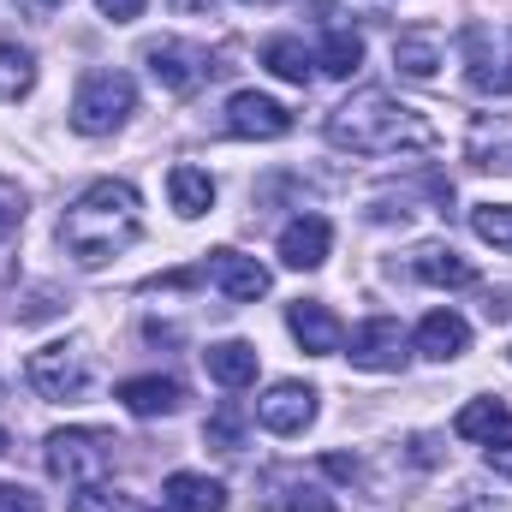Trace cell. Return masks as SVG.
<instances>
[{"mask_svg":"<svg viewBox=\"0 0 512 512\" xmlns=\"http://www.w3.org/2000/svg\"><path fill=\"white\" fill-rule=\"evenodd\" d=\"M137 233H143V197L126 179H90L60 215V245L78 268L114 262L120 251L137 245Z\"/></svg>","mask_w":512,"mask_h":512,"instance_id":"1","label":"cell"},{"mask_svg":"<svg viewBox=\"0 0 512 512\" xmlns=\"http://www.w3.org/2000/svg\"><path fill=\"white\" fill-rule=\"evenodd\" d=\"M328 143L352 155H399V149H429L435 120L411 102H393L387 90H358L328 114Z\"/></svg>","mask_w":512,"mask_h":512,"instance_id":"2","label":"cell"},{"mask_svg":"<svg viewBox=\"0 0 512 512\" xmlns=\"http://www.w3.org/2000/svg\"><path fill=\"white\" fill-rule=\"evenodd\" d=\"M114 435L108 429H54L48 435V447H42V465H48V477L54 483H66V489H90V483H108V471H114Z\"/></svg>","mask_w":512,"mask_h":512,"instance_id":"3","label":"cell"},{"mask_svg":"<svg viewBox=\"0 0 512 512\" xmlns=\"http://www.w3.org/2000/svg\"><path fill=\"white\" fill-rule=\"evenodd\" d=\"M137 114V84H131L126 72H114V66H102V72H90L84 84H78V96H72V131L78 137H108V131H120Z\"/></svg>","mask_w":512,"mask_h":512,"instance_id":"4","label":"cell"},{"mask_svg":"<svg viewBox=\"0 0 512 512\" xmlns=\"http://www.w3.org/2000/svg\"><path fill=\"white\" fill-rule=\"evenodd\" d=\"M24 382L36 387L42 399H78L84 387H90V352H84V340H48V346H36L30 358H24Z\"/></svg>","mask_w":512,"mask_h":512,"instance_id":"5","label":"cell"},{"mask_svg":"<svg viewBox=\"0 0 512 512\" xmlns=\"http://www.w3.org/2000/svg\"><path fill=\"white\" fill-rule=\"evenodd\" d=\"M143 66H149V78L167 90V96H191V90H203L209 84V48H197V42H149L143 48Z\"/></svg>","mask_w":512,"mask_h":512,"instance_id":"6","label":"cell"},{"mask_svg":"<svg viewBox=\"0 0 512 512\" xmlns=\"http://www.w3.org/2000/svg\"><path fill=\"white\" fill-rule=\"evenodd\" d=\"M405 328L393 322V316H370V322H358L352 328V364L358 370H370V376H393V370H405Z\"/></svg>","mask_w":512,"mask_h":512,"instance_id":"7","label":"cell"},{"mask_svg":"<svg viewBox=\"0 0 512 512\" xmlns=\"http://www.w3.org/2000/svg\"><path fill=\"white\" fill-rule=\"evenodd\" d=\"M256 423L268 435H304L316 423V387L310 382H274L256 399Z\"/></svg>","mask_w":512,"mask_h":512,"instance_id":"8","label":"cell"},{"mask_svg":"<svg viewBox=\"0 0 512 512\" xmlns=\"http://www.w3.org/2000/svg\"><path fill=\"white\" fill-rule=\"evenodd\" d=\"M227 131L233 137H256V143H274V137L292 131V108L274 102V96H262V90H239L227 102Z\"/></svg>","mask_w":512,"mask_h":512,"instance_id":"9","label":"cell"},{"mask_svg":"<svg viewBox=\"0 0 512 512\" xmlns=\"http://www.w3.org/2000/svg\"><path fill=\"white\" fill-rule=\"evenodd\" d=\"M203 274H209V280H215V292H221V298H233V304H256V298L274 286V274H268L256 256H245V251H209Z\"/></svg>","mask_w":512,"mask_h":512,"instance_id":"10","label":"cell"},{"mask_svg":"<svg viewBox=\"0 0 512 512\" xmlns=\"http://www.w3.org/2000/svg\"><path fill=\"white\" fill-rule=\"evenodd\" d=\"M286 328H292V340H298L310 358H334V352L346 346V328H340V316H334L322 298H298V304L286 310Z\"/></svg>","mask_w":512,"mask_h":512,"instance_id":"11","label":"cell"},{"mask_svg":"<svg viewBox=\"0 0 512 512\" xmlns=\"http://www.w3.org/2000/svg\"><path fill=\"white\" fill-rule=\"evenodd\" d=\"M328 251H334V227L322 221V215H298V221H286L280 227V262L286 268H322L328 262Z\"/></svg>","mask_w":512,"mask_h":512,"instance_id":"12","label":"cell"},{"mask_svg":"<svg viewBox=\"0 0 512 512\" xmlns=\"http://www.w3.org/2000/svg\"><path fill=\"white\" fill-rule=\"evenodd\" d=\"M423 358H435V364H453V358H465L471 352V322L459 316V310H429L423 322H417V340H411Z\"/></svg>","mask_w":512,"mask_h":512,"instance_id":"13","label":"cell"},{"mask_svg":"<svg viewBox=\"0 0 512 512\" xmlns=\"http://www.w3.org/2000/svg\"><path fill=\"white\" fill-rule=\"evenodd\" d=\"M256 364H262V352H256L251 340H215V346L203 352V370H209V382L227 387V393L251 387V382H256Z\"/></svg>","mask_w":512,"mask_h":512,"instance_id":"14","label":"cell"},{"mask_svg":"<svg viewBox=\"0 0 512 512\" xmlns=\"http://www.w3.org/2000/svg\"><path fill=\"white\" fill-rule=\"evenodd\" d=\"M453 435H459V441H477V447L507 441V435H512V405H507V399H471V405H459Z\"/></svg>","mask_w":512,"mask_h":512,"instance_id":"15","label":"cell"},{"mask_svg":"<svg viewBox=\"0 0 512 512\" xmlns=\"http://www.w3.org/2000/svg\"><path fill=\"white\" fill-rule=\"evenodd\" d=\"M114 399L126 405L131 417H173L179 399H185V387L173 382V376H131V382H120Z\"/></svg>","mask_w":512,"mask_h":512,"instance_id":"16","label":"cell"},{"mask_svg":"<svg viewBox=\"0 0 512 512\" xmlns=\"http://www.w3.org/2000/svg\"><path fill=\"white\" fill-rule=\"evenodd\" d=\"M161 501L179 512H221L227 507V483H215V477H203V471H173L167 483H161Z\"/></svg>","mask_w":512,"mask_h":512,"instance_id":"17","label":"cell"},{"mask_svg":"<svg viewBox=\"0 0 512 512\" xmlns=\"http://www.w3.org/2000/svg\"><path fill=\"white\" fill-rule=\"evenodd\" d=\"M393 66L405 72V78H435L441 72V36L435 30H399L393 36Z\"/></svg>","mask_w":512,"mask_h":512,"instance_id":"18","label":"cell"},{"mask_svg":"<svg viewBox=\"0 0 512 512\" xmlns=\"http://www.w3.org/2000/svg\"><path fill=\"white\" fill-rule=\"evenodd\" d=\"M167 197H173V209H179L185 221H197V215L215 209V179H209L203 167H173V173H167Z\"/></svg>","mask_w":512,"mask_h":512,"instance_id":"19","label":"cell"},{"mask_svg":"<svg viewBox=\"0 0 512 512\" xmlns=\"http://www.w3.org/2000/svg\"><path fill=\"white\" fill-rule=\"evenodd\" d=\"M411 268H417V280H429V286H477V262H465V256L447 251V245H423Z\"/></svg>","mask_w":512,"mask_h":512,"instance_id":"20","label":"cell"},{"mask_svg":"<svg viewBox=\"0 0 512 512\" xmlns=\"http://www.w3.org/2000/svg\"><path fill=\"white\" fill-rule=\"evenodd\" d=\"M30 84H36V54L18 36H0V102L30 96Z\"/></svg>","mask_w":512,"mask_h":512,"instance_id":"21","label":"cell"},{"mask_svg":"<svg viewBox=\"0 0 512 512\" xmlns=\"http://www.w3.org/2000/svg\"><path fill=\"white\" fill-rule=\"evenodd\" d=\"M262 66L274 72V78H286V84H310V54H304V42L298 36H268L262 42Z\"/></svg>","mask_w":512,"mask_h":512,"instance_id":"22","label":"cell"},{"mask_svg":"<svg viewBox=\"0 0 512 512\" xmlns=\"http://www.w3.org/2000/svg\"><path fill=\"white\" fill-rule=\"evenodd\" d=\"M316 66H322L328 78H352V72L364 66V36H358V30H328Z\"/></svg>","mask_w":512,"mask_h":512,"instance_id":"23","label":"cell"},{"mask_svg":"<svg viewBox=\"0 0 512 512\" xmlns=\"http://www.w3.org/2000/svg\"><path fill=\"white\" fill-rule=\"evenodd\" d=\"M203 441H209L215 453H239V447H245V405H239V399H221V405L209 411V423H203Z\"/></svg>","mask_w":512,"mask_h":512,"instance_id":"24","label":"cell"},{"mask_svg":"<svg viewBox=\"0 0 512 512\" xmlns=\"http://www.w3.org/2000/svg\"><path fill=\"white\" fill-rule=\"evenodd\" d=\"M471 233L483 245H495V251L512 256V203H477L471 209Z\"/></svg>","mask_w":512,"mask_h":512,"instance_id":"25","label":"cell"},{"mask_svg":"<svg viewBox=\"0 0 512 512\" xmlns=\"http://www.w3.org/2000/svg\"><path fill=\"white\" fill-rule=\"evenodd\" d=\"M274 512H334V501H328L316 483L286 477V483H280V495H274Z\"/></svg>","mask_w":512,"mask_h":512,"instance_id":"26","label":"cell"},{"mask_svg":"<svg viewBox=\"0 0 512 512\" xmlns=\"http://www.w3.org/2000/svg\"><path fill=\"white\" fill-rule=\"evenodd\" d=\"M72 512H131V501L126 495H114L108 483H90V489L72 495Z\"/></svg>","mask_w":512,"mask_h":512,"instance_id":"27","label":"cell"},{"mask_svg":"<svg viewBox=\"0 0 512 512\" xmlns=\"http://www.w3.org/2000/svg\"><path fill=\"white\" fill-rule=\"evenodd\" d=\"M24 221V185H12V179H0V239L12 233Z\"/></svg>","mask_w":512,"mask_h":512,"instance_id":"28","label":"cell"},{"mask_svg":"<svg viewBox=\"0 0 512 512\" xmlns=\"http://www.w3.org/2000/svg\"><path fill=\"white\" fill-rule=\"evenodd\" d=\"M0 512H42V495L24 483H0Z\"/></svg>","mask_w":512,"mask_h":512,"instance_id":"29","label":"cell"},{"mask_svg":"<svg viewBox=\"0 0 512 512\" xmlns=\"http://www.w3.org/2000/svg\"><path fill=\"white\" fill-rule=\"evenodd\" d=\"M143 6H149V0H96V12H102V18H114V24L143 18Z\"/></svg>","mask_w":512,"mask_h":512,"instance_id":"30","label":"cell"},{"mask_svg":"<svg viewBox=\"0 0 512 512\" xmlns=\"http://www.w3.org/2000/svg\"><path fill=\"white\" fill-rule=\"evenodd\" d=\"M489 453V465L501 471V477H512V441H495V447H483Z\"/></svg>","mask_w":512,"mask_h":512,"instance_id":"31","label":"cell"},{"mask_svg":"<svg viewBox=\"0 0 512 512\" xmlns=\"http://www.w3.org/2000/svg\"><path fill=\"white\" fill-rule=\"evenodd\" d=\"M18 6H30V12H36V18H54V12H60V6H66V0H18Z\"/></svg>","mask_w":512,"mask_h":512,"instance_id":"32","label":"cell"},{"mask_svg":"<svg viewBox=\"0 0 512 512\" xmlns=\"http://www.w3.org/2000/svg\"><path fill=\"white\" fill-rule=\"evenodd\" d=\"M501 90H512V66H507V72H501Z\"/></svg>","mask_w":512,"mask_h":512,"instance_id":"33","label":"cell"},{"mask_svg":"<svg viewBox=\"0 0 512 512\" xmlns=\"http://www.w3.org/2000/svg\"><path fill=\"white\" fill-rule=\"evenodd\" d=\"M6 447H12V435H6V429H0V453H6Z\"/></svg>","mask_w":512,"mask_h":512,"instance_id":"34","label":"cell"},{"mask_svg":"<svg viewBox=\"0 0 512 512\" xmlns=\"http://www.w3.org/2000/svg\"><path fill=\"white\" fill-rule=\"evenodd\" d=\"M245 6H274V0H245Z\"/></svg>","mask_w":512,"mask_h":512,"instance_id":"35","label":"cell"},{"mask_svg":"<svg viewBox=\"0 0 512 512\" xmlns=\"http://www.w3.org/2000/svg\"><path fill=\"white\" fill-rule=\"evenodd\" d=\"M155 512H179V507H155Z\"/></svg>","mask_w":512,"mask_h":512,"instance_id":"36","label":"cell"},{"mask_svg":"<svg viewBox=\"0 0 512 512\" xmlns=\"http://www.w3.org/2000/svg\"><path fill=\"white\" fill-rule=\"evenodd\" d=\"M507 358H512V352H507Z\"/></svg>","mask_w":512,"mask_h":512,"instance_id":"37","label":"cell"}]
</instances>
